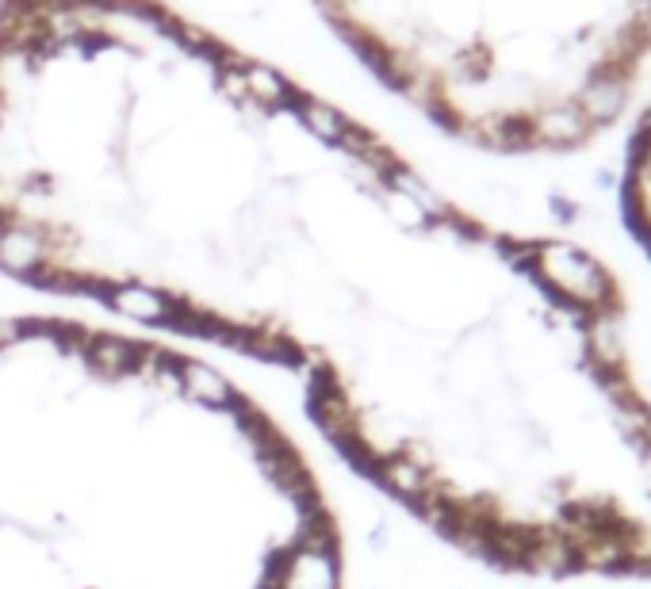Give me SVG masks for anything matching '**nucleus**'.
Here are the masks:
<instances>
[{
  "instance_id": "39448f33",
  "label": "nucleus",
  "mask_w": 651,
  "mask_h": 589,
  "mask_svg": "<svg viewBox=\"0 0 651 589\" xmlns=\"http://www.w3.org/2000/svg\"><path fill=\"white\" fill-rule=\"evenodd\" d=\"M173 375H177V390L188 402L204 406L215 413H250L245 410V398L238 395L234 380L227 372H219L215 363L195 360V356H173Z\"/></svg>"
},
{
  "instance_id": "20e7f679",
  "label": "nucleus",
  "mask_w": 651,
  "mask_h": 589,
  "mask_svg": "<svg viewBox=\"0 0 651 589\" xmlns=\"http://www.w3.org/2000/svg\"><path fill=\"white\" fill-rule=\"evenodd\" d=\"M58 242L47 227L27 222V218H9L0 227V272L16 276V280H31L47 265H54Z\"/></svg>"
},
{
  "instance_id": "7ed1b4c3",
  "label": "nucleus",
  "mask_w": 651,
  "mask_h": 589,
  "mask_svg": "<svg viewBox=\"0 0 651 589\" xmlns=\"http://www.w3.org/2000/svg\"><path fill=\"white\" fill-rule=\"evenodd\" d=\"M97 295L119 318L154 330H177V322L188 315V303L180 295L146 280H97Z\"/></svg>"
},
{
  "instance_id": "f03ea898",
  "label": "nucleus",
  "mask_w": 651,
  "mask_h": 589,
  "mask_svg": "<svg viewBox=\"0 0 651 589\" xmlns=\"http://www.w3.org/2000/svg\"><path fill=\"white\" fill-rule=\"evenodd\" d=\"M260 589H342V559L337 540L322 517H310L299 540L272 559L260 578Z\"/></svg>"
},
{
  "instance_id": "1a4fd4ad",
  "label": "nucleus",
  "mask_w": 651,
  "mask_h": 589,
  "mask_svg": "<svg viewBox=\"0 0 651 589\" xmlns=\"http://www.w3.org/2000/svg\"><path fill=\"white\" fill-rule=\"evenodd\" d=\"M295 115H299L303 127H307L310 135H315L318 142H326V145H342L345 135H349V127H353L349 115H342L337 107L322 104V100H315V97L303 100V104L295 107Z\"/></svg>"
},
{
  "instance_id": "6e6552de",
  "label": "nucleus",
  "mask_w": 651,
  "mask_h": 589,
  "mask_svg": "<svg viewBox=\"0 0 651 589\" xmlns=\"http://www.w3.org/2000/svg\"><path fill=\"white\" fill-rule=\"evenodd\" d=\"M595 123L586 119L575 104H560V107H548V112L533 115V142H545V145H571V142H583L590 135Z\"/></svg>"
},
{
  "instance_id": "f257e3e1",
  "label": "nucleus",
  "mask_w": 651,
  "mask_h": 589,
  "mask_svg": "<svg viewBox=\"0 0 651 589\" xmlns=\"http://www.w3.org/2000/svg\"><path fill=\"white\" fill-rule=\"evenodd\" d=\"M529 272H537V280L545 283L552 295H560L563 303H571L578 318L613 315L610 276H605V268L598 265V260H590L586 253H578L575 245L537 242Z\"/></svg>"
},
{
  "instance_id": "9d476101",
  "label": "nucleus",
  "mask_w": 651,
  "mask_h": 589,
  "mask_svg": "<svg viewBox=\"0 0 651 589\" xmlns=\"http://www.w3.org/2000/svg\"><path fill=\"white\" fill-rule=\"evenodd\" d=\"M575 107L590 123H610V119H617L621 107H625V89H621V81H610V77H598L595 73V81L578 92Z\"/></svg>"
},
{
  "instance_id": "ddd939ff",
  "label": "nucleus",
  "mask_w": 651,
  "mask_h": 589,
  "mask_svg": "<svg viewBox=\"0 0 651 589\" xmlns=\"http://www.w3.org/2000/svg\"><path fill=\"white\" fill-rule=\"evenodd\" d=\"M368 548H372L375 555L391 551V525H387V521H375V525H372V533H368Z\"/></svg>"
},
{
  "instance_id": "423d86ee",
  "label": "nucleus",
  "mask_w": 651,
  "mask_h": 589,
  "mask_svg": "<svg viewBox=\"0 0 651 589\" xmlns=\"http://www.w3.org/2000/svg\"><path fill=\"white\" fill-rule=\"evenodd\" d=\"M372 475L383 490L395 494V498L407 501V505H414V509H425L441 494V483L433 478L430 463H425L418 452H410V448H395V452L380 456Z\"/></svg>"
},
{
  "instance_id": "9b49d317",
  "label": "nucleus",
  "mask_w": 651,
  "mask_h": 589,
  "mask_svg": "<svg viewBox=\"0 0 651 589\" xmlns=\"http://www.w3.org/2000/svg\"><path fill=\"white\" fill-rule=\"evenodd\" d=\"M375 192H380L383 210L391 215V222H395V227L410 230V234H422V230L437 227L430 210H425L418 200H410L407 192H395V188H387V184H375Z\"/></svg>"
},
{
  "instance_id": "0eeeda50",
  "label": "nucleus",
  "mask_w": 651,
  "mask_h": 589,
  "mask_svg": "<svg viewBox=\"0 0 651 589\" xmlns=\"http://www.w3.org/2000/svg\"><path fill=\"white\" fill-rule=\"evenodd\" d=\"M85 360L92 363V372H100L104 380H119V375L135 372L142 363V348L130 345V341L123 337H112V333H100V337H89L85 341Z\"/></svg>"
},
{
  "instance_id": "f8f14e48",
  "label": "nucleus",
  "mask_w": 651,
  "mask_h": 589,
  "mask_svg": "<svg viewBox=\"0 0 651 589\" xmlns=\"http://www.w3.org/2000/svg\"><path fill=\"white\" fill-rule=\"evenodd\" d=\"M31 333V325L24 322V318H0V353H9V348H16L20 341Z\"/></svg>"
}]
</instances>
